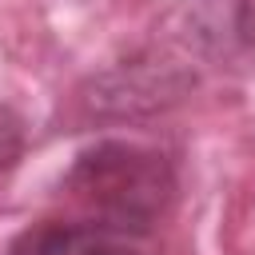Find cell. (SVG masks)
Masks as SVG:
<instances>
[{"mask_svg":"<svg viewBox=\"0 0 255 255\" xmlns=\"http://www.w3.org/2000/svg\"><path fill=\"white\" fill-rule=\"evenodd\" d=\"M60 191L80 207V215L147 235L175 199V167L147 143L100 139L72 159Z\"/></svg>","mask_w":255,"mask_h":255,"instance_id":"obj_1","label":"cell"},{"mask_svg":"<svg viewBox=\"0 0 255 255\" xmlns=\"http://www.w3.org/2000/svg\"><path fill=\"white\" fill-rule=\"evenodd\" d=\"M4 255H155V251L139 231L72 215V219H40L24 227Z\"/></svg>","mask_w":255,"mask_h":255,"instance_id":"obj_2","label":"cell"},{"mask_svg":"<svg viewBox=\"0 0 255 255\" xmlns=\"http://www.w3.org/2000/svg\"><path fill=\"white\" fill-rule=\"evenodd\" d=\"M24 151V120L8 108H0V171L12 167Z\"/></svg>","mask_w":255,"mask_h":255,"instance_id":"obj_3","label":"cell"}]
</instances>
